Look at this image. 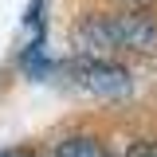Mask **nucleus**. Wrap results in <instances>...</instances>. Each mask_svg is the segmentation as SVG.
Here are the masks:
<instances>
[{
	"label": "nucleus",
	"mask_w": 157,
	"mask_h": 157,
	"mask_svg": "<svg viewBox=\"0 0 157 157\" xmlns=\"http://www.w3.org/2000/svg\"><path fill=\"white\" fill-rule=\"evenodd\" d=\"M78 47L82 55H106V51H157V24L141 12L130 16H82L78 24Z\"/></svg>",
	"instance_id": "1"
},
{
	"label": "nucleus",
	"mask_w": 157,
	"mask_h": 157,
	"mask_svg": "<svg viewBox=\"0 0 157 157\" xmlns=\"http://www.w3.org/2000/svg\"><path fill=\"white\" fill-rule=\"evenodd\" d=\"M63 71L71 75V82H78L90 94H126L130 90V75L114 63H106L102 55H82L78 63H67Z\"/></svg>",
	"instance_id": "2"
},
{
	"label": "nucleus",
	"mask_w": 157,
	"mask_h": 157,
	"mask_svg": "<svg viewBox=\"0 0 157 157\" xmlns=\"http://www.w3.org/2000/svg\"><path fill=\"white\" fill-rule=\"evenodd\" d=\"M55 157H110V153L102 149V141H94V137H67L55 149Z\"/></svg>",
	"instance_id": "3"
},
{
	"label": "nucleus",
	"mask_w": 157,
	"mask_h": 157,
	"mask_svg": "<svg viewBox=\"0 0 157 157\" xmlns=\"http://www.w3.org/2000/svg\"><path fill=\"white\" fill-rule=\"evenodd\" d=\"M126 157H157V145H145V141H137V145H134Z\"/></svg>",
	"instance_id": "4"
},
{
	"label": "nucleus",
	"mask_w": 157,
	"mask_h": 157,
	"mask_svg": "<svg viewBox=\"0 0 157 157\" xmlns=\"http://www.w3.org/2000/svg\"><path fill=\"white\" fill-rule=\"evenodd\" d=\"M0 157H28V153H20V149H0Z\"/></svg>",
	"instance_id": "5"
}]
</instances>
